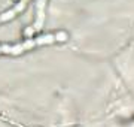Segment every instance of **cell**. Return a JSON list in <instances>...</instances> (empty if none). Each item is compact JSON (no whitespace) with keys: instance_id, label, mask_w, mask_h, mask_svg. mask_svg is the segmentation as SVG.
<instances>
[{"instance_id":"cell-3","label":"cell","mask_w":134,"mask_h":127,"mask_svg":"<svg viewBox=\"0 0 134 127\" xmlns=\"http://www.w3.org/2000/svg\"><path fill=\"white\" fill-rule=\"evenodd\" d=\"M25 3H27V0H21L18 5H15L10 10H8V12H5V14H2V15H0V23H5V21L12 20V18H14L18 12H21V10L24 9Z\"/></svg>"},{"instance_id":"cell-1","label":"cell","mask_w":134,"mask_h":127,"mask_svg":"<svg viewBox=\"0 0 134 127\" xmlns=\"http://www.w3.org/2000/svg\"><path fill=\"white\" fill-rule=\"evenodd\" d=\"M67 40V34L64 31L57 34H45V36H39L36 39H29L24 44L18 45H0V52L3 54H21L27 51V49L37 46V45H45V44H52V42H64Z\"/></svg>"},{"instance_id":"cell-2","label":"cell","mask_w":134,"mask_h":127,"mask_svg":"<svg viewBox=\"0 0 134 127\" xmlns=\"http://www.w3.org/2000/svg\"><path fill=\"white\" fill-rule=\"evenodd\" d=\"M45 2L46 0H39L37 2V15H36V23H34L30 29L25 30V34L27 36H31L34 31H39V30L42 29L43 25V21H45Z\"/></svg>"}]
</instances>
